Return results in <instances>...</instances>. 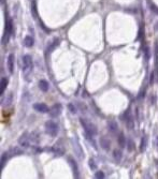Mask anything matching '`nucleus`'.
<instances>
[{"label": "nucleus", "mask_w": 158, "mask_h": 179, "mask_svg": "<svg viewBox=\"0 0 158 179\" xmlns=\"http://www.w3.org/2000/svg\"><path fill=\"white\" fill-rule=\"evenodd\" d=\"M58 131H59V128H58V125L55 122V121H47L45 123V132L51 136H56L58 134Z\"/></svg>", "instance_id": "obj_1"}, {"label": "nucleus", "mask_w": 158, "mask_h": 179, "mask_svg": "<svg viewBox=\"0 0 158 179\" xmlns=\"http://www.w3.org/2000/svg\"><path fill=\"white\" fill-rule=\"evenodd\" d=\"M81 125L83 126V128H84L85 132H86V134H88V135H96L97 134V128L95 127L94 125H92V123H90L88 121L84 120L83 118H81Z\"/></svg>", "instance_id": "obj_2"}, {"label": "nucleus", "mask_w": 158, "mask_h": 179, "mask_svg": "<svg viewBox=\"0 0 158 179\" xmlns=\"http://www.w3.org/2000/svg\"><path fill=\"white\" fill-rule=\"evenodd\" d=\"M32 69V58L29 55H25L23 57V70L25 71H30Z\"/></svg>", "instance_id": "obj_3"}, {"label": "nucleus", "mask_w": 158, "mask_h": 179, "mask_svg": "<svg viewBox=\"0 0 158 179\" xmlns=\"http://www.w3.org/2000/svg\"><path fill=\"white\" fill-rule=\"evenodd\" d=\"M19 145H21L22 147H24V148L29 147V145H30V138H29V135H28L27 133H24L23 135H22L21 137H19Z\"/></svg>", "instance_id": "obj_4"}, {"label": "nucleus", "mask_w": 158, "mask_h": 179, "mask_svg": "<svg viewBox=\"0 0 158 179\" xmlns=\"http://www.w3.org/2000/svg\"><path fill=\"white\" fill-rule=\"evenodd\" d=\"M33 109L39 112V113H47V112H50L48 106L44 103H36V104H33Z\"/></svg>", "instance_id": "obj_5"}, {"label": "nucleus", "mask_w": 158, "mask_h": 179, "mask_svg": "<svg viewBox=\"0 0 158 179\" xmlns=\"http://www.w3.org/2000/svg\"><path fill=\"white\" fill-rule=\"evenodd\" d=\"M121 118L125 119V121H126L127 128L133 129V119H132V116L130 115V112H126L124 116H121Z\"/></svg>", "instance_id": "obj_6"}, {"label": "nucleus", "mask_w": 158, "mask_h": 179, "mask_svg": "<svg viewBox=\"0 0 158 179\" xmlns=\"http://www.w3.org/2000/svg\"><path fill=\"white\" fill-rule=\"evenodd\" d=\"M60 112H61V104H58V103L54 104L52 106V108L50 109V114L52 117H57L60 114Z\"/></svg>", "instance_id": "obj_7"}, {"label": "nucleus", "mask_w": 158, "mask_h": 179, "mask_svg": "<svg viewBox=\"0 0 158 179\" xmlns=\"http://www.w3.org/2000/svg\"><path fill=\"white\" fill-rule=\"evenodd\" d=\"M38 86H39L40 90H42L43 92H46V91L48 90L50 85H48V83L46 82L45 79H41V81H39V83H38Z\"/></svg>", "instance_id": "obj_8"}, {"label": "nucleus", "mask_w": 158, "mask_h": 179, "mask_svg": "<svg viewBox=\"0 0 158 179\" xmlns=\"http://www.w3.org/2000/svg\"><path fill=\"white\" fill-rule=\"evenodd\" d=\"M8 84H9V81H8L7 77H2L1 79V83H0V95H3L5 88H7Z\"/></svg>", "instance_id": "obj_9"}, {"label": "nucleus", "mask_w": 158, "mask_h": 179, "mask_svg": "<svg viewBox=\"0 0 158 179\" xmlns=\"http://www.w3.org/2000/svg\"><path fill=\"white\" fill-rule=\"evenodd\" d=\"M8 67H9V71L10 73H13V69H14V55L11 54L8 58Z\"/></svg>", "instance_id": "obj_10"}, {"label": "nucleus", "mask_w": 158, "mask_h": 179, "mask_svg": "<svg viewBox=\"0 0 158 179\" xmlns=\"http://www.w3.org/2000/svg\"><path fill=\"white\" fill-rule=\"evenodd\" d=\"M34 41L33 39H32V36H26V38L24 39V45L26 46V47H31L32 45H33Z\"/></svg>", "instance_id": "obj_11"}, {"label": "nucleus", "mask_w": 158, "mask_h": 179, "mask_svg": "<svg viewBox=\"0 0 158 179\" xmlns=\"http://www.w3.org/2000/svg\"><path fill=\"white\" fill-rule=\"evenodd\" d=\"M117 142H118V145L121 146V148H124L125 147V145H126V138H125L124 133H121V134H119Z\"/></svg>", "instance_id": "obj_12"}, {"label": "nucleus", "mask_w": 158, "mask_h": 179, "mask_svg": "<svg viewBox=\"0 0 158 179\" xmlns=\"http://www.w3.org/2000/svg\"><path fill=\"white\" fill-rule=\"evenodd\" d=\"M100 144H101V146H102V148H104L105 150L110 149V141L107 139V138H101Z\"/></svg>", "instance_id": "obj_13"}, {"label": "nucleus", "mask_w": 158, "mask_h": 179, "mask_svg": "<svg viewBox=\"0 0 158 179\" xmlns=\"http://www.w3.org/2000/svg\"><path fill=\"white\" fill-rule=\"evenodd\" d=\"M109 130H110L112 133H116L117 130H118L117 123L115 122V121H111V122H109Z\"/></svg>", "instance_id": "obj_14"}, {"label": "nucleus", "mask_w": 158, "mask_h": 179, "mask_svg": "<svg viewBox=\"0 0 158 179\" xmlns=\"http://www.w3.org/2000/svg\"><path fill=\"white\" fill-rule=\"evenodd\" d=\"M113 157H114V159L116 161H121V158H123V153H121V151L119 149H115L113 151Z\"/></svg>", "instance_id": "obj_15"}, {"label": "nucleus", "mask_w": 158, "mask_h": 179, "mask_svg": "<svg viewBox=\"0 0 158 179\" xmlns=\"http://www.w3.org/2000/svg\"><path fill=\"white\" fill-rule=\"evenodd\" d=\"M58 43H59V40H58V39H56L55 41H54V43H53V45H51L50 47H48V52H50V50H54V48H55L56 46L58 45Z\"/></svg>", "instance_id": "obj_16"}, {"label": "nucleus", "mask_w": 158, "mask_h": 179, "mask_svg": "<svg viewBox=\"0 0 158 179\" xmlns=\"http://www.w3.org/2000/svg\"><path fill=\"white\" fill-rule=\"evenodd\" d=\"M70 162H71V166H72V168H73V170H74V174L76 175V173H79V170H76V166H75V162L72 160L71 158H70Z\"/></svg>", "instance_id": "obj_17"}, {"label": "nucleus", "mask_w": 158, "mask_h": 179, "mask_svg": "<svg viewBox=\"0 0 158 179\" xmlns=\"http://www.w3.org/2000/svg\"><path fill=\"white\" fill-rule=\"evenodd\" d=\"M95 177H96V178H104V174H103L102 172H97L96 174H95Z\"/></svg>", "instance_id": "obj_18"}, {"label": "nucleus", "mask_w": 158, "mask_h": 179, "mask_svg": "<svg viewBox=\"0 0 158 179\" xmlns=\"http://www.w3.org/2000/svg\"><path fill=\"white\" fill-rule=\"evenodd\" d=\"M90 165L92 170H95V168H96V165H94V161H93V160H90Z\"/></svg>", "instance_id": "obj_19"}, {"label": "nucleus", "mask_w": 158, "mask_h": 179, "mask_svg": "<svg viewBox=\"0 0 158 179\" xmlns=\"http://www.w3.org/2000/svg\"><path fill=\"white\" fill-rule=\"evenodd\" d=\"M68 107H69V108H70V109H71V112H72V113H75V109H74V107H73V105H72V104H69L68 105Z\"/></svg>", "instance_id": "obj_20"}]
</instances>
